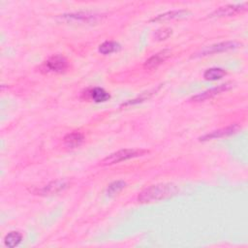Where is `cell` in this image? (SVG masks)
Listing matches in <instances>:
<instances>
[{
    "instance_id": "obj_1",
    "label": "cell",
    "mask_w": 248,
    "mask_h": 248,
    "mask_svg": "<svg viewBox=\"0 0 248 248\" xmlns=\"http://www.w3.org/2000/svg\"><path fill=\"white\" fill-rule=\"evenodd\" d=\"M177 191L176 185L172 183H159L141 191L138 197V201L140 203L155 202L174 196Z\"/></svg>"
},
{
    "instance_id": "obj_2",
    "label": "cell",
    "mask_w": 248,
    "mask_h": 248,
    "mask_svg": "<svg viewBox=\"0 0 248 248\" xmlns=\"http://www.w3.org/2000/svg\"><path fill=\"white\" fill-rule=\"evenodd\" d=\"M145 153H148L147 150L141 148H125L117 150L113 153H110L106 158L102 160V165L104 166H110L114 164H118L123 161H127L139 156H142Z\"/></svg>"
},
{
    "instance_id": "obj_3",
    "label": "cell",
    "mask_w": 248,
    "mask_h": 248,
    "mask_svg": "<svg viewBox=\"0 0 248 248\" xmlns=\"http://www.w3.org/2000/svg\"><path fill=\"white\" fill-rule=\"evenodd\" d=\"M68 60L66 57L60 54H55L50 56L43 65V69L46 72H52L56 74L64 73L68 68Z\"/></svg>"
},
{
    "instance_id": "obj_4",
    "label": "cell",
    "mask_w": 248,
    "mask_h": 248,
    "mask_svg": "<svg viewBox=\"0 0 248 248\" xmlns=\"http://www.w3.org/2000/svg\"><path fill=\"white\" fill-rule=\"evenodd\" d=\"M238 46H239V44L234 41H227V42L214 44V45L204 47L202 50H201V52H199L197 54V56H207V55H212V54H216V53H221L224 51L234 49Z\"/></svg>"
},
{
    "instance_id": "obj_5",
    "label": "cell",
    "mask_w": 248,
    "mask_h": 248,
    "mask_svg": "<svg viewBox=\"0 0 248 248\" xmlns=\"http://www.w3.org/2000/svg\"><path fill=\"white\" fill-rule=\"evenodd\" d=\"M232 87V83L231 82H226V83H223V84H220L214 88H211V89H208V90H205L198 95H195L193 96L190 101H193V102H202V101H205V100H208V99H211L225 91H228L229 89H231Z\"/></svg>"
},
{
    "instance_id": "obj_6",
    "label": "cell",
    "mask_w": 248,
    "mask_h": 248,
    "mask_svg": "<svg viewBox=\"0 0 248 248\" xmlns=\"http://www.w3.org/2000/svg\"><path fill=\"white\" fill-rule=\"evenodd\" d=\"M62 17L68 21H73V22L92 23L100 19V15L95 13H90V12H78V13L63 15Z\"/></svg>"
},
{
    "instance_id": "obj_7",
    "label": "cell",
    "mask_w": 248,
    "mask_h": 248,
    "mask_svg": "<svg viewBox=\"0 0 248 248\" xmlns=\"http://www.w3.org/2000/svg\"><path fill=\"white\" fill-rule=\"evenodd\" d=\"M68 186H69V183L66 180L58 179L55 181H51L48 184L38 189L36 193L41 196H50V195L58 194L64 191L66 188H68Z\"/></svg>"
},
{
    "instance_id": "obj_8",
    "label": "cell",
    "mask_w": 248,
    "mask_h": 248,
    "mask_svg": "<svg viewBox=\"0 0 248 248\" xmlns=\"http://www.w3.org/2000/svg\"><path fill=\"white\" fill-rule=\"evenodd\" d=\"M246 10V3L234 4V5H227L224 7H220L210 14L211 17H223V16H231L242 13Z\"/></svg>"
},
{
    "instance_id": "obj_9",
    "label": "cell",
    "mask_w": 248,
    "mask_h": 248,
    "mask_svg": "<svg viewBox=\"0 0 248 248\" xmlns=\"http://www.w3.org/2000/svg\"><path fill=\"white\" fill-rule=\"evenodd\" d=\"M238 130H239V126L236 124H232L226 128H221L203 135L202 137H201V140H209L212 139H220V138L228 137L232 134H235Z\"/></svg>"
},
{
    "instance_id": "obj_10",
    "label": "cell",
    "mask_w": 248,
    "mask_h": 248,
    "mask_svg": "<svg viewBox=\"0 0 248 248\" xmlns=\"http://www.w3.org/2000/svg\"><path fill=\"white\" fill-rule=\"evenodd\" d=\"M170 55V50L169 49H163L156 54L150 56L145 62H144V67L146 69L152 70L157 68L159 65H161L164 61H166Z\"/></svg>"
},
{
    "instance_id": "obj_11",
    "label": "cell",
    "mask_w": 248,
    "mask_h": 248,
    "mask_svg": "<svg viewBox=\"0 0 248 248\" xmlns=\"http://www.w3.org/2000/svg\"><path fill=\"white\" fill-rule=\"evenodd\" d=\"M89 98L91 100H93L95 103H104L109 100L110 95L109 93L105 90L102 87H94L88 90L87 92Z\"/></svg>"
},
{
    "instance_id": "obj_12",
    "label": "cell",
    "mask_w": 248,
    "mask_h": 248,
    "mask_svg": "<svg viewBox=\"0 0 248 248\" xmlns=\"http://www.w3.org/2000/svg\"><path fill=\"white\" fill-rule=\"evenodd\" d=\"M84 140V136L79 132H72L67 134L64 139V144L70 148H76L79 146Z\"/></svg>"
},
{
    "instance_id": "obj_13",
    "label": "cell",
    "mask_w": 248,
    "mask_h": 248,
    "mask_svg": "<svg viewBox=\"0 0 248 248\" xmlns=\"http://www.w3.org/2000/svg\"><path fill=\"white\" fill-rule=\"evenodd\" d=\"M189 14L186 10H178V11H170L167 12L165 14H161L157 16L156 17H153L152 21H162V20H169L172 18H179V17H185Z\"/></svg>"
},
{
    "instance_id": "obj_14",
    "label": "cell",
    "mask_w": 248,
    "mask_h": 248,
    "mask_svg": "<svg viewBox=\"0 0 248 248\" xmlns=\"http://www.w3.org/2000/svg\"><path fill=\"white\" fill-rule=\"evenodd\" d=\"M120 48H121V46L117 42L106 41L99 46V52L107 55L113 52H117L118 50H120Z\"/></svg>"
},
{
    "instance_id": "obj_15",
    "label": "cell",
    "mask_w": 248,
    "mask_h": 248,
    "mask_svg": "<svg viewBox=\"0 0 248 248\" xmlns=\"http://www.w3.org/2000/svg\"><path fill=\"white\" fill-rule=\"evenodd\" d=\"M227 72L222 68H209L204 71L203 78L206 80H217L225 77Z\"/></svg>"
},
{
    "instance_id": "obj_16",
    "label": "cell",
    "mask_w": 248,
    "mask_h": 248,
    "mask_svg": "<svg viewBox=\"0 0 248 248\" xmlns=\"http://www.w3.org/2000/svg\"><path fill=\"white\" fill-rule=\"evenodd\" d=\"M22 240V234L19 232H10L4 238V243L7 247L14 248L17 246Z\"/></svg>"
},
{
    "instance_id": "obj_17",
    "label": "cell",
    "mask_w": 248,
    "mask_h": 248,
    "mask_svg": "<svg viewBox=\"0 0 248 248\" xmlns=\"http://www.w3.org/2000/svg\"><path fill=\"white\" fill-rule=\"evenodd\" d=\"M125 186H126V183L123 180L113 181L108 185L107 194L108 196H114V195L118 194L121 190H123L125 188Z\"/></svg>"
},
{
    "instance_id": "obj_18",
    "label": "cell",
    "mask_w": 248,
    "mask_h": 248,
    "mask_svg": "<svg viewBox=\"0 0 248 248\" xmlns=\"http://www.w3.org/2000/svg\"><path fill=\"white\" fill-rule=\"evenodd\" d=\"M171 29L170 28H168V27H164V28H161V29H158L154 36L155 38L158 40V41H162V40H166L168 39L170 35H171Z\"/></svg>"
}]
</instances>
